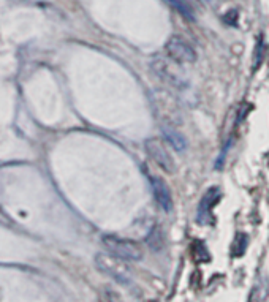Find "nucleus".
I'll return each instance as SVG.
<instances>
[{"label": "nucleus", "mask_w": 269, "mask_h": 302, "mask_svg": "<svg viewBox=\"0 0 269 302\" xmlns=\"http://www.w3.org/2000/svg\"><path fill=\"white\" fill-rule=\"evenodd\" d=\"M95 264L98 270L109 275L121 285H130L132 283V269L127 266V263L121 258H116L111 253H98L95 256Z\"/></svg>", "instance_id": "1"}, {"label": "nucleus", "mask_w": 269, "mask_h": 302, "mask_svg": "<svg viewBox=\"0 0 269 302\" xmlns=\"http://www.w3.org/2000/svg\"><path fill=\"white\" fill-rule=\"evenodd\" d=\"M102 240L108 253H111L116 258H121L124 261H139L143 258V250L135 240L117 236H105Z\"/></svg>", "instance_id": "2"}, {"label": "nucleus", "mask_w": 269, "mask_h": 302, "mask_svg": "<svg viewBox=\"0 0 269 302\" xmlns=\"http://www.w3.org/2000/svg\"><path fill=\"white\" fill-rule=\"evenodd\" d=\"M144 149L149 155V158L152 160V162L158 166L162 168L165 173L168 174H173L176 171V162L173 155L169 154L168 147L165 146V143L162 139L158 138H149L144 141Z\"/></svg>", "instance_id": "3"}, {"label": "nucleus", "mask_w": 269, "mask_h": 302, "mask_svg": "<svg viewBox=\"0 0 269 302\" xmlns=\"http://www.w3.org/2000/svg\"><path fill=\"white\" fill-rule=\"evenodd\" d=\"M165 51L168 57L176 64H193L196 60L195 49L188 45L182 37L173 35L165 43Z\"/></svg>", "instance_id": "4"}, {"label": "nucleus", "mask_w": 269, "mask_h": 302, "mask_svg": "<svg viewBox=\"0 0 269 302\" xmlns=\"http://www.w3.org/2000/svg\"><path fill=\"white\" fill-rule=\"evenodd\" d=\"M220 199V188L218 187H211L207 192L203 195L201 201H200V206H198V223H209L212 217V209L214 206L218 203Z\"/></svg>", "instance_id": "5"}, {"label": "nucleus", "mask_w": 269, "mask_h": 302, "mask_svg": "<svg viewBox=\"0 0 269 302\" xmlns=\"http://www.w3.org/2000/svg\"><path fill=\"white\" fill-rule=\"evenodd\" d=\"M151 185H152V193H154L157 204L160 206L165 212H169V210L173 209V198H171V192H169L166 182L162 177L152 176Z\"/></svg>", "instance_id": "6"}, {"label": "nucleus", "mask_w": 269, "mask_h": 302, "mask_svg": "<svg viewBox=\"0 0 269 302\" xmlns=\"http://www.w3.org/2000/svg\"><path fill=\"white\" fill-rule=\"evenodd\" d=\"M152 70L157 73V76L165 81L169 86H176V87H182L184 81H182V76H179L176 72H173L169 64L166 60L157 57L155 60H152Z\"/></svg>", "instance_id": "7"}, {"label": "nucleus", "mask_w": 269, "mask_h": 302, "mask_svg": "<svg viewBox=\"0 0 269 302\" xmlns=\"http://www.w3.org/2000/svg\"><path fill=\"white\" fill-rule=\"evenodd\" d=\"M168 4L171 5L176 12L181 13L184 18H187L188 21H195V7L192 4V0H168Z\"/></svg>", "instance_id": "8"}, {"label": "nucleus", "mask_w": 269, "mask_h": 302, "mask_svg": "<svg viewBox=\"0 0 269 302\" xmlns=\"http://www.w3.org/2000/svg\"><path fill=\"white\" fill-rule=\"evenodd\" d=\"M163 133L168 139V143L171 144L176 150H179V152H182V150L187 147V143H185V138L177 132V130H174L173 127H168L165 125L163 127Z\"/></svg>", "instance_id": "9"}, {"label": "nucleus", "mask_w": 269, "mask_h": 302, "mask_svg": "<svg viewBox=\"0 0 269 302\" xmlns=\"http://www.w3.org/2000/svg\"><path fill=\"white\" fill-rule=\"evenodd\" d=\"M192 258L196 261V263H204V261H209L211 259V255H209V250L207 247L201 242V240H195V242L192 244Z\"/></svg>", "instance_id": "10"}, {"label": "nucleus", "mask_w": 269, "mask_h": 302, "mask_svg": "<svg viewBox=\"0 0 269 302\" xmlns=\"http://www.w3.org/2000/svg\"><path fill=\"white\" fill-rule=\"evenodd\" d=\"M147 244H149V247H151V250H154V251H158V250L163 248V244H165L163 234H162V231L158 226H155L151 231V234L147 236Z\"/></svg>", "instance_id": "11"}, {"label": "nucleus", "mask_w": 269, "mask_h": 302, "mask_svg": "<svg viewBox=\"0 0 269 302\" xmlns=\"http://www.w3.org/2000/svg\"><path fill=\"white\" fill-rule=\"evenodd\" d=\"M247 244H248V237H247V234H237V237H236V240H234V244H233V255L234 256H242L244 255V251H245V248H247Z\"/></svg>", "instance_id": "12"}, {"label": "nucleus", "mask_w": 269, "mask_h": 302, "mask_svg": "<svg viewBox=\"0 0 269 302\" xmlns=\"http://www.w3.org/2000/svg\"><path fill=\"white\" fill-rule=\"evenodd\" d=\"M261 59H263V40L258 38V43H256V48H255V68L260 67Z\"/></svg>", "instance_id": "13"}, {"label": "nucleus", "mask_w": 269, "mask_h": 302, "mask_svg": "<svg viewBox=\"0 0 269 302\" xmlns=\"http://www.w3.org/2000/svg\"><path fill=\"white\" fill-rule=\"evenodd\" d=\"M204 2H209V0H204Z\"/></svg>", "instance_id": "14"}]
</instances>
